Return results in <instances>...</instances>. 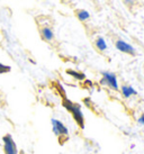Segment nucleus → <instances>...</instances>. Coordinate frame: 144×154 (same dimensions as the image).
Wrapping results in <instances>:
<instances>
[{
  "mask_svg": "<svg viewBox=\"0 0 144 154\" xmlns=\"http://www.w3.org/2000/svg\"><path fill=\"white\" fill-rule=\"evenodd\" d=\"M62 105L71 112L74 120L78 123V125L80 126L81 128H83V127H85V119H83V114H82V111H81L80 105L72 103V101H70V100L67 98H64Z\"/></svg>",
  "mask_w": 144,
  "mask_h": 154,
  "instance_id": "1",
  "label": "nucleus"
},
{
  "mask_svg": "<svg viewBox=\"0 0 144 154\" xmlns=\"http://www.w3.org/2000/svg\"><path fill=\"white\" fill-rule=\"evenodd\" d=\"M102 85L108 86L113 90H118V83H117V78L114 73L108 72V71H104L102 72Z\"/></svg>",
  "mask_w": 144,
  "mask_h": 154,
  "instance_id": "2",
  "label": "nucleus"
},
{
  "mask_svg": "<svg viewBox=\"0 0 144 154\" xmlns=\"http://www.w3.org/2000/svg\"><path fill=\"white\" fill-rule=\"evenodd\" d=\"M2 141H4L5 154H18L17 146H16V143H15V141L13 140L11 135L6 134V135L2 137Z\"/></svg>",
  "mask_w": 144,
  "mask_h": 154,
  "instance_id": "3",
  "label": "nucleus"
},
{
  "mask_svg": "<svg viewBox=\"0 0 144 154\" xmlns=\"http://www.w3.org/2000/svg\"><path fill=\"white\" fill-rule=\"evenodd\" d=\"M52 123V129H53V133H54L56 136H68L69 135V129L67 128V126L60 122L58 119H53L51 120Z\"/></svg>",
  "mask_w": 144,
  "mask_h": 154,
  "instance_id": "4",
  "label": "nucleus"
},
{
  "mask_svg": "<svg viewBox=\"0 0 144 154\" xmlns=\"http://www.w3.org/2000/svg\"><path fill=\"white\" fill-rule=\"evenodd\" d=\"M116 48H117L118 51L123 52V53L132 54V55L135 54V48L132 46L131 44L126 43V42H124L122 39H118V41L116 42Z\"/></svg>",
  "mask_w": 144,
  "mask_h": 154,
  "instance_id": "5",
  "label": "nucleus"
},
{
  "mask_svg": "<svg viewBox=\"0 0 144 154\" xmlns=\"http://www.w3.org/2000/svg\"><path fill=\"white\" fill-rule=\"evenodd\" d=\"M122 94L125 98H130L132 96L136 94V90L131 86H123L122 87Z\"/></svg>",
  "mask_w": 144,
  "mask_h": 154,
  "instance_id": "6",
  "label": "nucleus"
},
{
  "mask_svg": "<svg viewBox=\"0 0 144 154\" xmlns=\"http://www.w3.org/2000/svg\"><path fill=\"white\" fill-rule=\"evenodd\" d=\"M42 36L43 38L45 39V41H52L53 37H54V34H53V32H52L51 28H49V27H44L42 29Z\"/></svg>",
  "mask_w": 144,
  "mask_h": 154,
  "instance_id": "7",
  "label": "nucleus"
},
{
  "mask_svg": "<svg viewBox=\"0 0 144 154\" xmlns=\"http://www.w3.org/2000/svg\"><path fill=\"white\" fill-rule=\"evenodd\" d=\"M96 45H97L99 51H105V50L107 48L106 41L102 38V37H98L97 41H96Z\"/></svg>",
  "mask_w": 144,
  "mask_h": 154,
  "instance_id": "8",
  "label": "nucleus"
},
{
  "mask_svg": "<svg viewBox=\"0 0 144 154\" xmlns=\"http://www.w3.org/2000/svg\"><path fill=\"white\" fill-rule=\"evenodd\" d=\"M78 18L80 19L81 22H85L87 19H89L90 17V14L87 11V10H80V11H78Z\"/></svg>",
  "mask_w": 144,
  "mask_h": 154,
  "instance_id": "9",
  "label": "nucleus"
},
{
  "mask_svg": "<svg viewBox=\"0 0 144 154\" xmlns=\"http://www.w3.org/2000/svg\"><path fill=\"white\" fill-rule=\"evenodd\" d=\"M67 72L70 74V75H72L73 78H76V79H78V80H83L85 79V74L83 73H80V72H77V71H73V70H68Z\"/></svg>",
  "mask_w": 144,
  "mask_h": 154,
  "instance_id": "10",
  "label": "nucleus"
},
{
  "mask_svg": "<svg viewBox=\"0 0 144 154\" xmlns=\"http://www.w3.org/2000/svg\"><path fill=\"white\" fill-rule=\"evenodd\" d=\"M10 71V68H9L8 65H5L2 63H0V74L1 73H6V72H9Z\"/></svg>",
  "mask_w": 144,
  "mask_h": 154,
  "instance_id": "11",
  "label": "nucleus"
},
{
  "mask_svg": "<svg viewBox=\"0 0 144 154\" xmlns=\"http://www.w3.org/2000/svg\"><path fill=\"white\" fill-rule=\"evenodd\" d=\"M139 124L140 125H142V126H144V114H142V116H141L140 118H139Z\"/></svg>",
  "mask_w": 144,
  "mask_h": 154,
  "instance_id": "12",
  "label": "nucleus"
},
{
  "mask_svg": "<svg viewBox=\"0 0 144 154\" xmlns=\"http://www.w3.org/2000/svg\"><path fill=\"white\" fill-rule=\"evenodd\" d=\"M126 2H132V0H125Z\"/></svg>",
  "mask_w": 144,
  "mask_h": 154,
  "instance_id": "13",
  "label": "nucleus"
},
{
  "mask_svg": "<svg viewBox=\"0 0 144 154\" xmlns=\"http://www.w3.org/2000/svg\"><path fill=\"white\" fill-rule=\"evenodd\" d=\"M21 154H24V153H21Z\"/></svg>",
  "mask_w": 144,
  "mask_h": 154,
  "instance_id": "14",
  "label": "nucleus"
}]
</instances>
